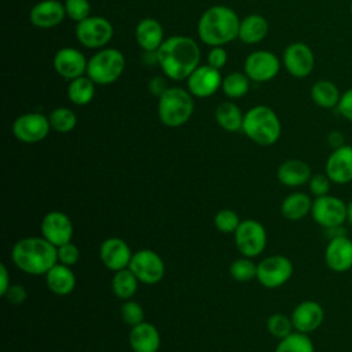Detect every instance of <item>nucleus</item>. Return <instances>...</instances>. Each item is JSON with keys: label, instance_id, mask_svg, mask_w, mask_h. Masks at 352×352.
Returning a JSON list of instances; mask_svg holds the SVG:
<instances>
[{"label": "nucleus", "instance_id": "obj_1", "mask_svg": "<svg viewBox=\"0 0 352 352\" xmlns=\"http://www.w3.org/2000/svg\"><path fill=\"white\" fill-rule=\"evenodd\" d=\"M155 54L162 73L176 81L187 80L201 60V50L197 41L187 36L165 38Z\"/></svg>", "mask_w": 352, "mask_h": 352}, {"label": "nucleus", "instance_id": "obj_2", "mask_svg": "<svg viewBox=\"0 0 352 352\" xmlns=\"http://www.w3.org/2000/svg\"><path fill=\"white\" fill-rule=\"evenodd\" d=\"M12 263L25 274L45 275L56 263V246L43 236H26L11 249Z\"/></svg>", "mask_w": 352, "mask_h": 352}, {"label": "nucleus", "instance_id": "obj_3", "mask_svg": "<svg viewBox=\"0 0 352 352\" xmlns=\"http://www.w3.org/2000/svg\"><path fill=\"white\" fill-rule=\"evenodd\" d=\"M241 19L227 6H212L204 11L198 21V36L210 47H223L238 37Z\"/></svg>", "mask_w": 352, "mask_h": 352}, {"label": "nucleus", "instance_id": "obj_4", "mask_svg": "<svg viewBox=\"0 0 352 352\" xmlns=\"http://www.w3.org/2000/svg\"><path fill=\"white\" fill-rule=\"evenodd\" d=\"M242 131L252 142L260 146H272L280 138L282 124L271 107L257 104L245 113Z\"/></svg>", "mask_w": 352, "mask_h": 352}, {"label": "nucleus", "instance_id": "obj_5", "mask_svg": "<svg viewBox=\"0 0 352 352\" xmlns=\"http://www.w3.org/2000/svg\"><path fill=\"white\" fill-rule=\"evenodd\" d=\"M158 118L169 128L184 125L194 113V99L188 89L180 87H168L158 98Z\"/></svg>", "mask_w": 352, "mask_h": 352}, {"label": "nucleus", "instance_id": "obj_6", "mask_svg": "<svg viewBox=\"0 0 352 352\" xmlns=\"http://www.w3.org/2000/svg\"><path fill=\"white\" fill-rule=\"evenodd\" d=\"M125 69L124 54L117 48H102L95 52L87 65V76L99 85L117 81Z\"/></svg>", "mask_w": 352, "mask_h": 352}, {"label": "nucleus", "instance_id": "obj_7", "mask_svg": "<svg viewBox=\"0 0 352 352\" xmlns=\"http://www.w3.org/2000/svg\"><path fill=\"white\" fill-rule=\"evenodd\" d=\"M114 29L103 16H88L76 25V37L81 45L91 50L104 48L113 38Z\"/></svg>", "mask_w": 352, "mask_h": 352}, {"label": "nucleus", "instance_id": "obj_8", "mask_svg": "<svg viewBox=\"0 0 352 352\" xmlns=\"http://www.w3.org/2000/svg\"><path fill=\"white\" fill-rule=\"evenodd\" d=\"M234 241L242 256L253 258L264 252L267 246V231L260 221L246 219L241 221L234 232Z\"/></svg>", "mask_w": 352, "mask_h": 352}, {"label": "nucleus", "instance_id": "obj_9", "mask_svg": "<svg viewBox=\"0 0 352 352\" xmlns=\"http://www.w3.org/2000/svg\"><path fill=\"white\" fill-rule=\"evenodd\" d=\"M293 275V263L283 254H272L257 263L256 278L267 289H276L289 282Z\"/></svg>", "mask_w": 352, "mask_h": 352}, {"label": "nucleus", "instance_id": "obj_10", "mask_svg": "<svg viewBox=\"0 0 352 352\" xmlns=\"http://www.w3.org/2000/svg\"><path fill=\"white\" fill-rule=\"evenodd\" d=\"M311 216L318 226L326 230H336L346 221V204L330 194L318 197L312 202Z\"/></svg>", "mask_w": 352, "mask_h": 352}, {"label": "nucleus", "instance_id": "obj_11", "mask_svg": "<svg viewBox=\"0 0 352 352\" xmlns=\"http://www.w3.org/2000/svg\"><path fill=\"white\" fill-rule=\"evenodd\" d=\"M128 268L135 274L139 282L155 285L165 275V263L162 257L151 249H142L132 254Z\"/></svg>", "mask_w": 352, "mask_h": 352}, {"label": "nucleus", "instance_id": "obj_12", "mask_svg": "<svg viewBox=\"0 0 352 352\" xmlns=\"http://www.w3.org/2000/svg\"><path fill=\"white\" fill-rule=\"evenodd\" d=\"M280 69L279 58L265 50L250 52L243 63V73L254 82H267L276 77Z\"/></svg>", "mask_w": 352, "mask_h": 352}, {"label": "nucleus", "instance_id": "obj_13", "mask_svg": "<svg viewBox=\"0 0 352 352\" xmlns=\"http://www.w3.org/2000/svg\"><path fill=\"white\" fill-rule=\"evenodd\" d=\"M282 63L290 76L305 78L315 69V54L308 44L296 41L285 48Z\"/></svg>", "mask_w": 352, "mask_h": 352}, {"label": "nucleus", "instance_id": "obj_14", "mask_svg": "<svg viewBox=\"0 0 352 352\" xmlns=\"http://www.w3.org/2000/svg\"><path fill=\"white\" fill-rule=\"evenodd\" d=\"M51 124L48 117L41 113H25L15 118L12 124L14 136L22 143H37L47 138Z\"/></svg>", "mask_w": 352, "mask_h": 352}, {"label": "nucleus", "instance_id": "obj_15", "mask_svg": "<svg viewBox=\"0 0 352 352\" xmlns=\"http://www.w3.org/2000/svg\"><path fill=\"white\" fill-rule=\"evenodd\" d=\"M41 236L51 242L54 246H60L72 242L74 228L70 217L60 210H51L44 214L40 224Z\"/></svg>", "mask_w": 352, "mask_h": 352}, {"label": "nucleus", "instance_id": "obj_16", "mask_svg": "<svg viewBox=\"0 0 352 352\" xmlns=\"http://www.w3.org/2000/svg\"><path fill=\"white\" fill-rule=\"evenodd\" d=\"M324 263L333 272L349 271L352 268V239L344 234L331 236L324 248Z\"/></svg>", "mask_w": 352, "mask_h": 352}, {"label": "nucleus", "instance_id": "obj_17", "mask_svg": "<svg viewBox=\"0 0 352 352\" xmlns=\"http://www.w3.org/2000/svg\"><path fill=\"white\" fill-rule=\"evenodd\" d=\"M324 173L334 184H348L352 182V146L344 144L331 150L324 164Z\"/></svg>", "mask_w": 352, "mask_h": 352}, {"label": "nucleus", "instance_id": "obj_18", "mask_svg": "<svg viewBox=\"0 0 352 352\" xmlns=\"http://www.w3.org/2000/svg\"><path fill=\"white\" fill-rule=\"evenodd\" d=\"M223 77L220 70L204 65L198 66L187 78V88L188 92L195 98H208L212 96L221 88Z\"/></svg>", "mask_w": 352, "mask_h": 352}, {"label": "nucleus", "instance_id": "obj_19", "mask_svg": "<svg viewBox=\"0 0 352 352\" xmlns=\"http://www.w3.org/2000/svg\"><path fill=\"white\" fill-rule=\"evenodd\" d=\"M290 318L296 331L309 334L322 326L324 320V309L318 301L304 300L294 307Z\"/></svg>", "mask_w": 352, "mask_h": 352}, {"label": "nucleus", "instance_id": "obj_20", "mask_svg": "<svg viewBox=\"0 0 352 352\" xmlns=\"http://www.w3.org/2000/svg\"><path fill=\"white\" fill-rule=\"evenodd\" d=\"M132 254L133 253L131 252L129 245L118 236H110L104 239L99 248L100 261L107 270L113 272L128 268Z\"/></svg>", "mask_w": 352, "mask_h": 352}, {"label": "nucleus", "instance_id": "obj_21", "mask_svg": "<svg viewBox=\"0 0 352 352\" xmlns=\"http://www.w3.org/2000/svg\"><path fill=\"white\" fill-rule=\"evenodd\" d=\"M88 60L84 54L76 48L65 47L54 55V69L65 80H74L87 73Z\"/></svg>", "mask_w": 352, "mask_h": 352}, {"label": "nucleus", "instance_id": "obj_22", "mask_svg": "<svg viewBox=\"0 0 352 352\" xmlns=\"http://www.w3.org/2000/svg\"><path fill=\"white\" fill-rule=\"evenodd\" d=\"M66 16L65 4L58 0H41L29 11V21L40 29H51L63 22Z\"/></svg>", "mask_w": 352, "mask_h": 352}, {"label": "nucleus", "instance_id": "obj_23", "mask_svg": "<svg viewBox=\"0 0 352 352\" xmlns=\"http://www.w3.org/2000/svg\"><path fill=\"white\" fill-rule=\"evenodd\" d=\"M129 345L133 352H157L161 345L158 329L150 322H142L129 331Z\"/></svg>", "mask_w": 352, "mask_h": 352}, {"label": "nucleus", "instance_id": "obj_24", "mask_svg": "<svg viewBox=\"0 0 352 352\" xmlns=\"http://www.w3.org/2000/svg\"><path fill=\"white\" fill-rule=\"evenodd\" d=\"M311 176V166L298 158L286 160L276 169L279 183L286 187H301L308 183Z\"/></svg>", "mask_w": 352, "mask_h": 352}, {"label": "nucleus", "instance_id": "obj_25", "mask_svg": "<svg viewBox=\"0 0 352 352\" xmlns=\"http://www.w3.org/2000/svg\"><path fill=\"white\" fill-rule=\"evenodd\" d=\"M135 38L144 52H157L164 43V29L154 18H143L135 29Z\"/></svg>", "mask_w": 352, "mask_h": 352}, {"label": "nucleus", "instance_id": "obj_26", "mask_svg": "<svg viewBox=\"0 0 352 352\" xmlns=\"http://www.w3.org/2000/svg\"><path fill=\"white\" fill-rule=\"evenodd\" d=\"M44 276L47 287L56 296H67L76 287V275L69 265L56 263Z\"/></svg>", "mask_w": 352, "mask_h": 352}, {"label": "nucleus", "instance_id": "obj_27", "mask_svg": "<svg viewBox=\"0 0 352 352\" xmlns=\"http://www.w3.org/2000/svg\"><path fill=\"white\" fill-rule=\"evenodd\" d=\"M312 199L308 194L296 191L285 197L280 204V213L285 219L290 221H298L311 214L312 209Z\"/></svg>", "mask_w": 352, "mask_h": 352}, {"label": "nucleus", "instance_id": "obj_28", "mask_svg": "<svg viewBox=\"0 0 352 352\" xmlns=\"http://www.w3.org/2000/svg\"><path fill=\"white\" fill-rule=\"evenodd\" d=\"M267 33H268L267 19L263 15L250 14L241 21L238 38L242 43L250 45V44H257L261 40H264Z\"/></svg>", "mask_w": 352, "mask_h": 352}, {"label": "nucleus", "instance_id": "obj_29", "mask_svg": "<svg viewBox=\"0 0 352 352\" xmlns=\"http://www.w3.org/2000/svg\"><path fill=\"white\" fill-rule=\"evenodd\" d=\"M341 91L337 87L336 82H333L331 80L327 78H322L318 80L312 84L311 87V99L312 102L320 107V109H336L340 98H341Z\"/></svg>", "mask_w": 352, "mask_h": 352}, {"label": "nucleus", "instance_id": "obj_30", "mask_svg": "<svg viewBox=\"0 0 352 352\" xmlns=\"http://www.w3.org/2000/svg\"><path fill=\"white\" fill-rule=\"evenodd\" d=\"M243 116L234 102H223L216 107L214 118L217 125L227 132H238L242 129Z\"/></svg>", "mask_w": 352, "mask_h": 352}, {"label": "nucleus", "instance_id": "obj_31", "mask_svg": "<svg viewBox=\"0 0 352 352\" xmlns=\"http://www.w3.org/2000/svg\"><path fill=\"white\" fill-rule=\"evenodd\" d=\"M95 96V82L87 76L77 77L69 82L67 98L73 104L85 106Z\"/></svg>", "mask_w": 352, "mask_h": 352}, {"label": "nucleus", "instance_id": "obj_32", "mask_svg": "<svg viewBox=\"0 0 352 352\" xmlns=\"http://www.w3.org/2000/svg\"><path fill=\"white\" fill-rule=\"evenodd\" d=\"M139 279L129 268L116 271L111 278V290L120 300H131L138 290Z\"/></svg>", "mask_w": 352, "mask_h": 352}, {"label": "nucleus", "instance_id": "obj_33", "mask_svg": "<svg viewBox=\"0 0 352 352\" xmlns=\"http://www.w3.org/2000/svg\"><path fill=\"white\" fill-rule=\"evenodd\" d=\"M250 88V78L241 72H232L228 73L226 77H223L221 81V89L224 95L230 99H238L248 94Z\"/></svg>", "mask_w": 352, "mask_h": 352}, {"label": "nucleus", "instance_id": "obj_34", "mask_svg": "<svg viewBox=\"0 0 352 352\" xmlns=\"http://www.w3.org/2000/svg\"><path fill=\"white\" fill-rule=\"evenodd\" d=\"M275 352H315V346L308 334L294 330L285 338L279 340Z\"/></svg>", "mask_w": 352, "mask_h": 352}, {"label": "nucleus", "instance_id": "obj_35", "mask_svg": "<svg viewBox=\"0 0 352 352\" xmlns=\"http://www.w3.org/2000/svg\"><path fill=\"white\" fill-rule=\"evenodd\" d=\"M51 128L59 133L72 132L77 125V116L69 107H56L48 116Z\"/></svg>", "mask_w": 352, "mask_h": 352}, {"label": "nucleus", "instance_id": "obj_36", "mask_svg": "<svg viewBox=\"0 0 352 352\" xmlns=\"http://www.w3.org/2000/svg\"><path fill=\"white\" fill-rule=\"evenodd\" d=\"M257 274V264L250 258L242 256L241 258H236L230 265V275L236 282H249L253 278H256Z\"/></svg>", "mask_w": 352, "mask_h": 352}, {"label": "nucleus", "instance_id": "obj_37", "mask_svg": "<svg viewBox=\"0 0 352 352\" xmlns=\"http://www.w3.org/2000/svg\"><path fill=\"white\" fill-rule=\"evenodd\" d=\"M267 330L274 338L282 340L294 331L292 318L285 314L275 312V314L270 315L267 319Z\"/></svg>", "mask_w": 352, "mask_h": 352}, {"label": "nucleus", "instance_id": "obj_38", "mask_svg": "<svg viewBox=\"0 0 352 352\" xmlns=\"http://www.w3.org/2000/svg\"><path fill=\"white\" fill-rule=\"evenodd\" d=\"M214 227L223 234H234L241 224V219L235 210L221 209L214 214Z\"/></svg>", "mask_w": 352, "mask_h": 352}, {"label": "nucleus", "instance_id": "obj_39", "mask_svg": "<svg viewBox=\"0 0 352 352\" xmlns=\"http://www.w3.org/2000/svg\"><path fill=\"white\" fill-rule=\"evenodd\" d=\"M120 315H121V319L131 327H133L144 320V311H143L142 305L132 300H125V302L121 305Z\"/></svg>", "mask_w": 352, "mask_h": 352}, {"label": "nucleus", "instance_id": "obj_40", "mask_svg": "<svg viewBox=\"0 0 352 352\" xmlns=\"http://www.w3.org/2000/svg\"><path fill=\"white\" fill-rule=\"evenodd\" d=\"M66 16L74 22H81L89 16L91 4L88 0H65Z\"/></svg>", "mask_w": 352, "mask_h": 352}, {"label": "nucleus", "instance_id": "obj_41", "mask_svg": "<svg viewBox=\"0 0 352 352\" xmlns=\"http://www.w3.org/2000/svg\"><path fill=\"white\" fill-rule=\"evenodd\" d=\"M307 184H308L309 192L315 198H318V197H323V195L329 194L330 187H331V180L329 179V176L326 173H314Z\"/></svg>", "mask_w": 352, "mask_h": 352}, {"label": "nucleus", "instance_id": "obj_42", "mask_svg": "<svg viewBox=\"0 0 352 352\" xmlns=\"http://www.w3.org/2000/svg\"><path fill=\"white\" fill-rule=\"evenodd\" d=\"M56 252H58V263L69 265V267L77 264V261L80 258L78 248L73 242H67L65 245L58 246Z\"/></svg>", "mask_w": 352, "mask_h": 352}, {"label": "nucleus", "instance_id": "obj_43", "mask_svg": "<svg viewBox=\"0 0 352 352\" xmlns=\"http://www.w3.org/2000/svg\"><path fill=\"white\" fill-rule=\"evenodd\" d=\"M6 298V301L11 305H21L28 298V292L22 285H11L7 292L1 296Z\"/></svg>", "mask_w": 352, "mask_h": 352}, {"label": "nucleus", "instance_id": "obj_44", "mask_svg": "<svg viewBox=\"0 0 352 352\" xmlns=\"http://www.w3.org/2000/svg\"><path fill=\"white\" fill-rule=\"evenodd\" d=\"M336 109L342 118H345L352 124V87L341 94L340 102Z\"/></svg>", "mask_w": 352, "mask_h": 352}, {"label": "nucleus", "instance_id": "obj_45", "mask_svg": "<svg viewBox=\"0 0 352 352\" xmlns=\"http://www.w3.org/2000/svg\"><path fill=\"white\" fill-rule=\"evenodd\" d=\"M227 63V51L223 47H210L208 54V65L220 70Z\"/></svg>", "mask_w": 352, "mask_h": 352}, {"label": "nucleus", "instance_id": "obj_46", "mask_svg": "<svg viewBox=\"0 0 352 352\" xmlns=\"http://www.w3.org/2000/svg\"><path fill=\"white\" fill-rule=\"evenodd\" d=\"M148 89H150V92L153 95L160 98L168 89V87H166V82H165V80L162 77H154L148 82Z\"/></svg>", "mask_w": 352, "mask_h": 352}, {"label": "nucleus", "instance_id": "obj_47", "mask_svg": "<svg viewBox=\"0 0 352 352\" xmlns=\"http://www.w3.org/2000/svg\"><path fill=\"white\" fill-rule=\"evenodd\" d=\"M327 143L329 146L334 150V148H338L344 144H346L345 142V135L341 132V131H331L329 135H327Z\"/></svg>", "mask_w": 352, "mask_h": 352}, {"label": "nucleus", "instance_id": "obj_48", "mask_svg": "<svg viewBox=\"0 0 352 352\" xmlns=\"http://www.w3.org/2000/svg\"><path fill=\"white\" fill-rule=\"evenodd\" d=\"M10 286H11V278H10L8 268L6 267V264H1L0 265V296H3Z\"/></svg>", "mask_w": 352, "mask_h": 352}, {"label": "nucleus", "instance_id": "obj_49", "mask_svg": "<svg viewBox=\"0 0 352 352\" xmlns=\"http://www.w3.org/2000/svg\"><path fill=\"white\" fill-rule=\"evenodd\" d=\"M346 221L352 226V199L346 204Z\"/></svg>", "mask_w": 352, "mask_h": 352}, {"label": "nucleus", "instance_id": "obj_50", "mask_svg": "<svg viewBox=\"0 0 352 352\" xmlns=\"http://www.w3.org/2000/svg\"><path fill=\"white\" fill-rule=\"evenodd\" d=\"M349 12H351V16H352V0H351V4H349Z\"/></svg>", "mask_w": 352, "mask_h": 352}]
</instances>
